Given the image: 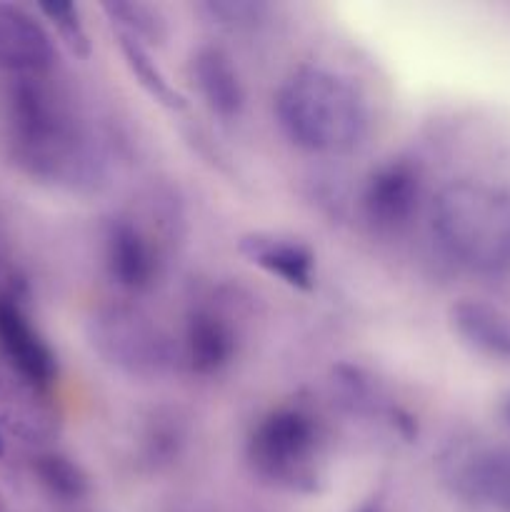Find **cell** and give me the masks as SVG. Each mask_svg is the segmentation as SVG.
Segmentation results:
<instances>
[{"label":"cell","mask_w":510,"mask_h":512,"mask_svg":"<svg viewBox=\"0 0 510 512\" xmlns=\"http://www.w3.org/2000/svg\"><path fill=\"white\" fill-rule=\"evenodd\" d=\"M498 413H500V420H503V423L510 428V393L503 395V400H500Z\"/></svg>","instance_id":"obj_20"},{"label":"cell","mask_w":510,"mask_h":512,"mask_svg":"<svg viewBox=\"0 0 510 512\" xmlns=\"http://www.w3.org/2000/svg\"><path fill=\"white\" fill-rule=\"evenodd\" d=\"M198 10L210 23L230 33L255 30L270 18V5L263 0H205L198 5Z\"/></svg>","instance_id":"obj_17"},{"label":"cell","mask_w":510,"mask_h":512,"mask_svg":"<svg viewBox=\"0 0 510 512\" xmlns=\"http://www.w3.org/2000/svg\"><path fill=\"white\" fill-rule=\"evenodd\" d=\"M238 250L248 263L275 275V278H280L290 288H313L315 258L298 240L273 233H250L240 238Z\"/></svg>","instance_id":"obj_11"},{"label":"cell","mask_w":510,"mask_h":512,"mask_svg":"<svg viewBox=\"0 0 510 512\" xmlns=\"http://www.w3.org/2000/svg\"><path fill=\"white\" fill-rule=\"evenodd\" d=\"M103 10L115 25V35H125L145 48L168 38V18L158 5L140 0H105Z\"/></svg>","instance_id":"obj_15"},{"label":"cell","mask_w":510,"mask_h":512,"mask_svg":"<svg viewBox=\"0 0 510 512\" xmlns=\"http://www.w3.org/2000/svg\"><path fill=\"white\" fill-rule=\"evenodd\" d=\"M180 360L195 375H218L235 358V333L213 310H195L185 325Z\"/></svg>","instance_id":"obj_13"},{"label":"cell","mask_w":510,"mask_h":512,"mask_svg":"<svg viewBox=\"0 0 510 512\" xmlns=\"http://www.w3.org/2000/svg\"><path fill=\"white\" fill-rule=\"evenodd\" d=\"M160 258L153 235L135 218L118 215L105 228V268L115 285L130 293L148 290L158 280Z\"/></svg>","instance_id":"obj_7"},{"label":"cell","mask_w":510,"mask_h":512,"mask_svg":"<svg viewBox=\"0 0 510 512\" xmlns=\"http://www.w3.org/2000/svg\"><path fill=\"white\" fill-rule=\"evenodd\" d=\"M0 455H3V435H0Z\"/></svg>","instance_id":"obj_21"},{"label":"cell","mask_w":510,"mask_h":512,"mask_svg":"<svg viewBox=\"0 0 510 512\" xmlns=\"http://www.w3.org/2000/svg\"><path fill=\"white\" fill-rule=\"evenodd\" d=\"M35 473H38L40 483L58 498L78 500L88 490V478L83 475V470L73 460L63 458V455H43V458H38Z\"/></svg>","instance_id":"obj_18"},{"label":"cell","mask_w":510,"mask_h":512,"mask_svg":"<svg viewBox=\"0 0 510 512\" xmlns=\"http://www.w3.org/2000/svg\"><path fill=\"white\" fill-rule=\"evenodd\" d=\"M0 350L10 370L35 388H48L58 375L55 353L23 308L10 298H0Z\"/></svg>","instance_id":"obj_9"},{"label":"cell","mask_w":510,"mask_h":512,"mask_svg":"<svg viewBox=\"0 0 510 512\" xmlns=\"http://www.w3.org/2000/svg\"><path fill=\"white\" fill-rule=\"evenodd\" d=\"M190 75L210 113L233 120L243 113L245 88L230 55L215 45H205L190 60Z\"/></svg>","instance_id":"obj_12"},{"label":"cell","mask_w":510,"mask_h":512,"mask_svg":"<svg viewBox=\"0 0 510 512\" xmlns=\"http://www.w3.org/2000/svg\"><path fill=\"white\" fill-rule=\"evenodd\" d=\"M423 175L415 163L393 158L370 173L363 188V213L375 228L398 230L418 213Z\"/></svg>","instance_id":"obj_6"},{"label":"cell","mask_w":510,"mask_h":512,"mask_svg":"<svg viewBox=\"0 0 510 512\" xmlns=\"http://www.w3.org/2000/svg\"><path fill=\"white\" fill-rule=\"evenodd\" d=\"M55 45L33 13L13 3H0V70L40 75L53 65Z\"/></svg>","instance_id":"obj_10"},{"label":"cell","mask_w":510,"mask_h":512,"mask_svg":"<svg viewBox=\"0 0 510 512\" xmlns=\"http://www.w3.org/2000/svg\"><path fill=\"white\" fill-rule=\"evenodd\" d=\"M323 433L318 420L300 408H280L255 425L248 460L263 480L293 493L318 488Z\"/></svg>","instance_id":"obj_4"},{"label":"cell","mask_w":510,"mask_h":512,"mask_svg":"<svg viewBox=\"0 0 510 512\" xmlns=\"http://www.w3.org/2000/svg\"><path fill=\"white\" fill-rule=\"evenodd\" d=\"M275 115L290 143L315 155H348L368 135V105L333 70L305 65L275 95Z\"/></svg>","instance_id":"obj_2"},{"label":"cell","mask_w":510,"mask_h":512,"mask_svg":"<svg viewBox=\"0 0 510 512\" xmlns=\"http://www.w3.org/2000/svg\"><path fill=\"white\" fill-rule=\"evenodd\" d=\"M118 45H120V53H123L125 58V65H128V70L133 73V78L138 80L140 88H143L155 103H160L168 110L185 108L183 95L175 90V85L170 83L168 75L160 70V65L155 63L153 55H150V50L145 48V45L125 38V35H118Z\"/></svg>","instance_id":"obj_16"},{"label":"cell","mask_w":510,"mask_h":512,"mask_svg":"<svg viewBox=\"0 0 510 512\" xmlns=\"http://www.w3.org/2000/svg\"><path fill=\"white\" fill-rule=\"evenodd\" d=\"M433 233L445 253L483 275L510 270V198L478 180H455L433 200Z\"/></svg>","instance_id":"obj_3"},{"label":"cell","mask_w":510,"mask_h":512,"mask_svg":"<svg viewBox=\"0 0 510 512\" xmlns=\"http://www.w3.org/2000/svg\"><path fill=\"white\" fill-rule=\"evenodd\" d=\"M45 15H48L50 23L58 28L60 38L65 40L70 50L75 55H88L90 53V40L88 33H85V25L80 20L78 5L73 3H43L40 5Z\"/></svg>","instance_id":"obj_19"},{"label":"cell","mask_w":510,"mask_h":512,"mask_svg":"<svg viewBox=\"0 0 510 512\" xmlns=\"http://www.w3.org/2000/svg\"><path fill=\"white\" fill-rule=\"evenodd\" d=\"M88 340L105 365L133 380L163 378L180 358L170 335L153 318L123 305L98 310L88 320Z\"/></svg>","instance_id":"obj_5"},{"label":"cell","mask_w":510,"mask_h":512,"mask_svg":"<svg viewBox=\"0 0 510 512\" xmlns=\"http://www.w3.org/2000/svg\"><path fill=\"white\" fill-rule=\"evenodd\" d=\"M445 475L468 500L510 512V448L480 445L450 453Z\"/></svg>","instance_id":"obj_8"},{"label":"cell","mask_w":510,"mask_h":512,"mask_svg":"<svg viewBox=\"0 0 510 512\" xmlns=\"http://www.w3.org/2000/svg\"><path fill=\"white\" fill-rule=\"evenodd\" d=\"M455 335L493 360H510V318L483 300H460L450 308Z\"/></svg>","instance_id":"obj_14"},{"label":"cell","mask_w":510,"mask_h":512,"mask_svg":"<svg viewBox=\"0 0 510 512\" xmlns=\"http://www.w3.org/2000/svg\"><path fill=\"white\" fill-rule=\"evenodd\" d=\"M10 143L33 178L73 193L108 183V155L98 135L53 88L23 75L10 93Z\"/></svg>","instance_id":"obj_1"}]
</instances>
